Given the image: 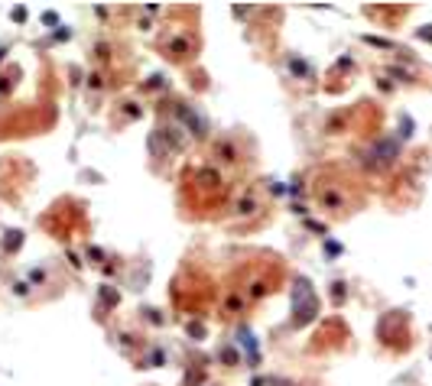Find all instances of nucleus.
<instances>
[{
	"label": "nucleus",
	"mask_w": 432,
	"mask_h": 386,
	"mask_svg": "<svg viewBox=\"0 0 432 386\" xmlns=\"http://www.w3.org/2000/svg\"><path fill=\"white\" fill-rule=\"evenodd\" d=\"M293 312H296V324H302L309 321L315 315V296H312V289H309V282L299 279L296 282V292H293Z\"/></svg>",
	"instance_id": "f257e3e1"
},
{
	"label": "nucleus",
	"mask_w": 432,
	"mask_h": 386,
	"mask_svg": "<svg viewBox=\"0 0 432 386\" xmlns=\"http://www.w3.org/2000/svg\"><path fill=\"white\" fill-rule=\"evenodd\" d=\"M20 240H23V234H20V230H10V234H7V250H16Z\"/></svg>",
	"instance_id": "f03ea898"
},
{
	"label": "nucleus",
	"mask_w": 432,
	"mask_h": 386,
	"mask_svg": "<svg viewBox=\"0 0 432 386\" xmlns=\"http://www.w3.org/2000/svg\"><path fill=\"white\" fill-rule=\"evenodd\" d=\"M43 23H46V26H52V23H59V16L52 13V10H46V13H43Z\"/></svg>",
	"instance_id": "7ed1b4c3"
}]
</instances>
